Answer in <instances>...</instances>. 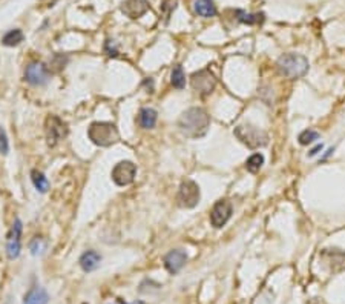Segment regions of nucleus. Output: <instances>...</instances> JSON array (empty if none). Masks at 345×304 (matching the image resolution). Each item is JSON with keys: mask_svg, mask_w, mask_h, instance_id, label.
<instances>
[{"mask_svg": "<svg viewBox=\"0 0 345 304\" xmlns=\"http://www.w3.org/2000/svg\"><path fill=\"white\" fill-rule=\"evenodd\" d=\"M178 128L188 138H200L207 134L210 128V115L203 108L193 106L186 109L178 118Z\"/></svg>", "mask_w": 345, "mask_h": 304, "instance_id": "nucleus-1", "label": "nucleus"}, {"mask_svg": "<svg viewBox=\"0 0 345 304\" xmlns=\"http://www.w3.org/2000/svg\"><path fill=\"white\" fill-rule=\"evenodd\" d=\"M276 68H278L279 74L284 77L299 79V77H304L307 71H309V60L301 54L288 52L278 59Z\"/></svg>", "mask_w": 345, "mask_h": 304, "instance_id": "nucleus-2", "label": "nucleus"}, {"mask_svg": "<svg viewBox=\"0 0 345 304\" xmlns=\"http://www.w3.org/2000/svg\"><path fill=\"white\" fill-rule=\"evenodd\" d=\"M88 137L94 144L100 147H108L120 140V132H118V128L114 123L95 122L89 126Z\"/></svg>", "mask_w": 345, "mask_h": 304, "instance_id": "nucleus-3", "label": "nucleus"}, {"mask_svg": "<svg viewBox=\"0 0 345 304\" xmlns=\"http://www.w3.org/2000/svg\"><path fill=\"white\" fill-rule=\"evenodd\" d=\"M233 132H235L238 140L250 149H258V147H263L268 143L267 132L253 125H239Z\"/></svg>", "mask_w": 345, "mask_h": 304, "instance_id": "nucleus-4", "label": "nucleus"}, {"mask_svg": "<svg viewBox=\"0 0 345 304\" xmlns=\"http://www.w3.org/2000/svg\"><path fill=\"white\" fill-rule=\"evenodd\" d=\"M45 134L49 146H55L68 135V125L57 115H49L45 122Z\"/></svg>", "mask_w": 345, "mask_h": 304, "instance_id": "nucleus-5", "label": "nucleus"}, {"mask_svg": "<svg viewBox=\"0 0 345 304\" xmlns=\"http://www.w3.org/2000/svg\"><path fill=\"white\" fill-rule=\"evenodd\" d=\"M190 85L193 88V91H197L200 96H209L213 92L217 86V79L212 74L210 69L204 68L200 69L198 72H193L190 77Z\"/></svg>", "mask_w": 345, "mask_h": 304, "instance_id": "nucleus-6", "label": "nucleus"}, {"mask_svg": "<svg viewBox=\"0 0 345 304\" xmlns=\"http://www.w3.org/2000/svg\"><path fill=\"white\" fill-rule=\"evenodd\" d=\"M200 186L193 180H184L180 184V189H178V205L186 208V209H192L195 208L200 203Z\"/></svg>", "mask_w": 345, "mask_h": 304, "instance_id": "nucleus-7", "label": "nucleus"}, {"mask_svg": "<svg viewBox=\"0 0 345 304\" xmlns=\"http://www.w3.org/2000/svg\"><path fill=\"white\" fill-rule=\"evenodd\" d=\"M110 177H112L117 186H127V184L134 183L137 177V166L132 161L123 160L114 166Z\"/></svg>", "mask_w": 345, "mask_h": 304, "instance_id": "nucleus-8", "label": "nucleus"}, {"mask_svg": "<svg viewBox=\"0 0 345 304\" xmlns=\"http://www.w3.org/2000/svg\"><path fill=\"white\" fill-rule=\"evenodd\" d=\"M49 72L42 62H32L25 69V80L32 86H43L49 80Z\"/></svg>", "mask_w": 345, "mask_h": 304, "instance_id": "nucleus-9", "label": "nucleus"}, {"mask_svg": "<svg viewBox=\"0 0 345 304\" xmlns=\"http://www.w3.org/2000/svg\"><path fill=\"white\" fill-rule=\"evenodd\" d=\"M232 205H230V201L227 200H220L217 201L215 205H213L212 210H210V223L213 227H222V226H226V223L230 220L232 217Z\"/></svg>", "mask_w": 345, "mask_h": 304, "instance_id": "nucleus-10", "label": "nucleus"}, {"mask_svg": "<svg viewBox=\"0 0 345 304\" xmlns=\"http://www.w3.org/2000/svg\"><path fill=\"white\" fill-rule=\"evenodd\" d=\"M20 237H22V221L17 218L11 227V232H9L8 241H6V255L9 260H16V258L20 255V249H22Z\"/></svg>", "mask_w": 345, "mask_h": 304, "instance_id": "nucleus-11", "label": "nucleus"}, {"mask_svg": "<svg viewBox=\"0 0 345 304\" xmlns=\"http://www.w3.org/2000/svg\"><path fill=\"white\" fill-rule=\"evenodd\" d=\"M163 261H164V267L167 269V272L175 275L184 267L186 261H188V254L181 251V249H173V251H171L169 254H166Z\"/></svg>", "mask_w": 345, "mask_h": 304, "instance_id": "nucleus-12", "label": "nucleus"}, {"mask_svg": "<svg viewBox=\"0 0 345 304\" xmlns=\"http://www.w3.org/2000/svg\"><path fill=\"white\" fill-rule=\"evenodd\" d=\"M149 11L147 0H123L121 2V13L129 18H140Z\"/></svg>", "mask_w": 345, "mask_h": 304, "instance_id": "nucleus-13", "label": "nucleus"}, {"mask_svg": "<svg viewBox=\"0 0 345 304\" xmlns=\"http://www.w3.org/2000/svg\"><path fill=\"white\" fill-rule=\"evenodd\" d=\"M100 261H101V255L97 251H86L78 260L80 267L85 272H94L100 266Z\"/></svg>", "mask_w": 345, "mask_h": 304, "instance_id": "nucleus-14", "label": "nucleus"}, {"mask_svg": "<svg viewBox=\"0 0 345 304\" xmlns=\"http://www.w3.org/2000/svg\"><path fill=\"white\" fill-rule=\"evenodd\" d=\"M48 301H49L48 292H46L43 288L35 286V288H32L30 292L25 295L23 304H48Z\"/></svg>", "mask_w": 345, "mask_h": 304, "instance_id": "nucleus-15", "label": "nucleus"}, {"mask_svg": "<svg viewBox=\"0 0 345 304\" xmlns=\"http://www.w3.org/2000/svg\"><path fill=\"white\" fill-rule=\"evenodd\" d=\"M195 13H197L198 16L201 17H215L217 13H218V9H217V5L213 0H195Z\"/></svg>", "mask_w": 345, "mask_h": 304, "instance_id": "nucleus-16", "label": "nucleus"}, {"mask_svg": "<svg viewBox=\"0 0 345 304\" xmlns=\"http://www.w3.org/2000/svg\"><path fill=\"white\" fill-rule=\"evenodd\" d=\"M158 112L154 108H143L138 114V123L144 129H152L157 125Z\"/></svg>", "mask_w": 345, "mask_h": 304, "instance_id": "nucleus-17", "label": "nucleus"}, {"mask_svg": "<svg viewBox=\"0 0 345 304\" xmlns=\"http://www.w3.org/2000/svg\"><path fill=\"white\" fill-rule=\"evenodd\" d=\"M171 81H172V86L176 88V89H183L186 86V74L183 71L181 64H176V66L172 69Z\"/></svg>", "mask_w": 345, "mask_h": 304, "instance_id": "nucleus-18", "label": "nucleus"}, {"mask_svg": "<svg viewBox=\"0 0 345 304\" xmlns=\"http://www.w3.org/2000/svg\"><path fill=\"white\" fill-rule=\"evenodd\" d=\"M263 164H264V155L259 154V152H256V154H251L249 159H247V161H246V169H247L249 172H251V174H255V172H258L261 168H263Z\"/></svg>", "mask_w": 345, "mask_h": 304, "instance_id": "nucleus-19", "label": "nucleus"}, {"mask_svg": "<svg viewBox=\"0 0 345 304\" xmlns=\"http://www.w3.org/2000/svg\"><path fill=\"white\" fill-rule=\"evenodd\" d=\"M31 180H32V184L34 188L39 191V192H46L49 188V183H48V178L45 177V175L39 171H32L31 172Z\"/></svg>", "mask_w": 345, "mask_h": 304, "instance_id": "nucleus-20", "label": "nucleus"}, {"mask_svg": "<svg viewBox=\"0 0 345 304\" xmlns=\"http://www.w3.org/2000/svg\"><path fill=\"white\" fill-rule=\"evenodd\" d=\"M20 42H23V32L20 30H11V31H8L5 35H3V39H2V43L5 46H16L18 45Z\"/></svg>", "mask_w": 345, "mask_h": 304, "instance_id": "nucleus-21", "label": "nucleus"}, {"mask_svg": "<svg viewBox=\"0 0 345 304\" xmlns=\"http://www.w3.org/2000/svg\"><path fill=\"white\" fill-rule=\"evenodd\" d=\"M319 138V134L316 132V131H313V129H305V131H302L301 134H299V137H298V140H299V143L301 144H310V143H313L314 140H318Z\"/></svg>", "mask_w": 345, "mask_h": 304, "instance_id": "nucleus-22", "label": "nucleus"}, {"mask_svg": "<svg viewBox=\"0 0 345 304\" xmlns=\"http://www.w3.org/2000/svg\"><path fill=\"white\" fill-rule=\"evenodd\" d=\"M259 17H264V14H246L244 11H238V20L247 25H253L258 23L259 20H263Z\"/></svg>", "mask_w": 345, "mask_h": 304, "instance_id": "nucleus-23", "label": "nucleus"}, {"mask_svg": "<svg viewBox=\"0 0 345 304\" xmlns=\"http://www.w3.org/2000/svg\"><path fill=\"white\" fill-rule=\"evenodd\" d=\"M30 249H31V254L32 255H39L43 252V249H45V241L42 238H34L31 244H30Z\"/></svg>", "mask_w": 345, "mask_h": 304, "instance_id": "nucleus-24", "label": "nucleus"}, {"mask_svg": "<svg viewBox=\"0 0 345 304\" xmlns=\"http://www.w3.org/2000/svg\"><path fill=\"white\" fill-rule=\"evenodd\" d=\"M9 151V143H8V137H6V132L3 131L2 128H0V154L6 155Z\"/></svg>", "mask_w": 345, "mask_h": 304, "instance_id": "nucleus-25", "label": "nucleus"}, {"mask_svg": "<svg viewBox=\"0 0 345 304\" xmlns=\"http://www.w3.org/2000/svg\"><path fill=\"white\" fill-rule=\"evenodd\" d=\"M105 51H106L108 55H110V57H115V55L118 54L117 46L114 45L112 40H108V42H106V45H105Z\"/></svg>", "mask_w": 345, "mask_h": 304, "instance_id": "nucleus-26", "label": "nucleus"}, {"mask_svg": "<svg viewBox=\"0 0 345 304\" xmlns=\"http://www.w3.org/2000/svg\"><path fill=\"white\" fill-rule=\"evenodd\" d=\"M322 147H324L322 144H318V146H316V147H313V149L310 151V154H309V155H310V157H314V155H318V154H319V151H322Z\"/></svg>", "mask_w": 345, "mask_h": 304, "instance_id": "nucleus-27", "label": "nucleus"}, {"mask_svg": "<svg viewBox=\"0 0 345 304\" xmlns=\"http://www.w3.org/2000/svg\"><path fill=\"white\" fill-rule=\"evenodd\" d=\"M117 304H125V303H117ZM130 304H144L143 301H135V303H130Z\"/></svg>", "mask_w": 345, "mask_h": 304, "instance_id": "nucleus-28", "label": "nucleus"}]
</instances>
